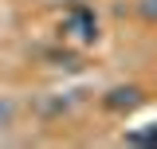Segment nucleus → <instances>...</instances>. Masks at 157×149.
<instances>
[{
	"label": "nucleus",
	"instance_id": "nucleus-1",
	"mask_svg": "<svg viewBox=\"0 0 157 149\" xmlns=\"http://www.w3.org/2000/svg\"><path fill=\"white\" fill-rule=\"evenodd\" d=\"M118 94H126V106L137 102V90H118ZM110 106H122V98H110Z\"/></svg>",
	"mask_w": 157,
	"mask_h": 149
},
{
	"label": "nucleus",
	"instance_id": "nucleus-2",
	"mask_svg": "<svg viewBox=\"0 0 157 149\" xmlns=\"http://www.w3.org/2000/svg\"><path fill=\"white\" fill-rule=\"evenodd\" d=\"M8 118H12V106H8V102H0V126H4Z\"/></svg>",
	"mask_w": 157,
	"mask_h": 149
}]
</instances>
